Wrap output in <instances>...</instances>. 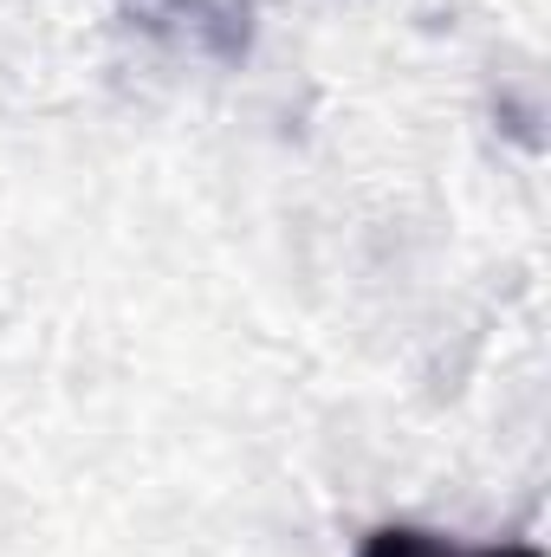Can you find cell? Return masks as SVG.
Masks as SVG:
<instances>
[{
	"label": "cell",
	"mask_w": 551,
	"mask_h": 557,
	"mask_svg": "<svg viewBox=\"0 0 551 557\" xmlns=\"http://www.w3.org/2000/svg\"><path fill=\"white\" fill-rule=\"evenodd\" d=\"M357 557H539V552H526V545L461 552V545H448L441 532H421V525H383V532H370V539H364V552H357Z\"/></svg>",
	"instance_id": "1"
}]
</instances>
